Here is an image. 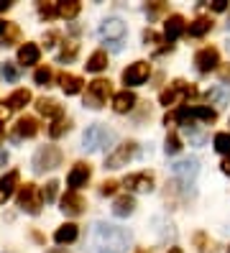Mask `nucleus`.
<instances>
[{
  "mask_svg": "<svg viewBox=\"0 0 230 253\" xmlns=\"http://www.w3.org/2000/svg\"><path fill=\"white\" fill-rule=\"evenodd\" d=\"M151 74V64L148 62H136V64H128L126 69H123V82L126 84H143L148 80Z\"/></svg>",
  "mask_w": 230,
  "mask_h": 253,
  "instance_id": "obj_10",
  "label": "nucleus"
},
{
  "mask_svg": "<svg viewBox=\"0 0 230 253\" xmlns=\"http://www.w3.org/2000/svg\"><path fill=\"white\" fill-rule=\"evenodd\" d=\"M56 41H59V34H54V31H49V34H44V46H46V49H51V46H56Z\"/></svg>",
  "mask_w": 230,
  "mask_h": 253,
  "instance_id": "obj_42",
  "label": "nucleus"
},
{
  "mask_svg": "<svg viewBox=\"0 0 230 253\" xmlns=\"http://www.w3.org/2000/svg\"><path fill=\"white\" fill-rule=\"evenodd\" d=\"M228 28H230V18H228Z\"/></svg>",
  "mask_w": 230,
  "mask_h": 253,
  "instance_id": "obj_54",
  "label": "nucleus"
},
{
  "mask_svg": "<svg viewBox=\"0 0 230 253\" xmlns=\"http://www.w3.org/2000/svg\"><path fill=\"white\" fill-rule=\"evenodd\" d=\"M123 184H126L128 189L133 192H151L153 189V176L141 171V174H128L126 179H123Z\"/></svg>",
  "mask_w": 230,
  "mask_h": 253,
  "instance_id": "obj_15",
  "label": "nucleus"
},
{
  "mask_svg": "<svg viewBox=\"0 0 230 253\" xmlns=\"http://www.w3.org/2000/svg\"><path fill=\"white\" fill-rule=\"evenodd\" d=\"M3 133H5V130H3V123H0V138H3Z\"/></svg>",
  "mask_w": 230,
  "mask_h": 253,
  "instance_id": "obj_53",
  "label": "nucleus"
},
{
  "mask_svg": "<svg viewBox=\"0 0 230 253\" xmlns=\"http://www.w3.org/2000/svg\"><path fill=\"white\" fill-rule=\"evenodd\" d=\"M0 74H3L8 82H15V80H18V67H15L13 62H3V67H0Z\"/></svg>",
  "mask_w": 230,
  "mask_h": 253,
  "instance_id": "obj_38",
  "label": "nucleus"
},
{
  "mask_svg": "<svg viewBox=\"0 0 230 253\" xmlns=\"http://www.w3.org/2000/svg\"><path fill=\"white\" fill-rule=\"evenodd\" d=\"M189 115L192 121H202V123H215V118H218V113H215L212 108H189Z\"/></svg>",
  "mask_w": 230,
  "mask_h": 253,
  "instance_id": "obj_28",
  "label": "nucleus"
},
{
  "mask_svg": "<svg viewBox=\"0 0 230 253\" xmlns=\"http://www.w3.org/2000/svg\"><path fill=\"white\" fill-rule=\"evenodd\" d=\"M115 189H118V182L115 179H107V182L100 184V195H105V197L107 195H115Z\"/></svg>",
  "mask_w": 230,
  "mask_h": 253,
  "instance_id": "obj_41",
  "label": "nucleus"
},
{
  "mask_svg": "<svg viewBox=\"0 0 230 253\" xmlns=\"http://www.w3.org/2000/svg\"><path fill=\"white\" fill-rule=\"evenodd\" d=\"M56 192H59V182L51 179L49 184L41 189V200H44V202H54V200H56Z\"/></svg>",
  "mask_w": 230,
  "mask_h": 253,
  "instance_id": "obj_36",
  "label": "nucleus"
},
{
  "mask_svg": "<svg viewBox=\"0 0 230 253\" xmlns=\"http://www.w3.org/2000/svg\"><path fill=\"white\" fill-rule=\"evenodd\" d=\"M133 210H136V200L131 195H123L113 202V215L115 217H128V215H133Z\"/></svg>",
  "mask_w": 230,
  "mask_h": 253,
  "instance_id": "obj_21",
  "label": "nucleus"
},
{
  "mask_svg": "<svg viewBox=\"0 0 230 253\" xmlns=\"http://www.w3.org/2000/svg\"><path fill=\"white\" fill-rule=\"evenodd\" d=\"M128 251V235L115 225L95 222L90 235V253H126Z\"/></svg>",
  "mask_w": 230,
  "mask_h": 253,
  "instance_id": "obj_1",
  "label": "nucleus"
},
{
  "mask_svg": "<svg viewBox=\"0 0 230 253\" xmlns=\"http://www.w3.org/2000/svg\"><path fill=\"white\" fill-rule=\"evenodd\" d=\"M164 151L166 154H179L182 151V141L174 130H169V136H166V143H164Z\"/></svg>",
  "mask_w": 230,
  "mask_h": 253,
  "instance_id": "obj_33",
  "label": "nucleus"
},
{
  "mask_svg": "<svg viewBox=\"0 0 230 253\" xmlns=\"http://www.w3.org/2000/svg\"><path fill=\"white\" fill-rule=\"evenodd\" d=\"M215 151L230 156V133H218L215 136Z\"/></svg>",
  "mask_w": 230,
  "mask_h": 253,
  "instance_id": "obj_34",
  "label": "nucleus"
},
{
  "mask_svg": "<svg viewBox=\"0 0 230 253\" xmlns=\"http://www.w3.org/2000/svg\"><path fill=\"white\" fill-rule=\"evenodd\" d=\"M143 41H146V43H156V41H159L156 31H151V28H148V31H143Z\"/></svg>",
  "mask_w": 230,
  "mask_h": 253,
  "instance_id": "obj_44",
  "label": "nucleus"
},
{
  "mask_svg": "<svg viewBox=\"0 0 230 253\" xmlns=\"http://www.w3.org/2000/svg\"><path fill=\"white\" fill-rule=\"evenodd\" d=\"M18 36H21V31H18V26H13V23H8V31L3 34V41H0V46H13V43L18 41Z\"/></svg>",
  "mask_w": 230,
  "mask_h": 253,
  "instance_id": "obj_35",
  "label": "nucleus"
},
{
  "mask_svg": "<svg viewBox=\"0 0 230 253\" xmlns=\"http://www.w3.org/2000/svg\"><path fill=\"white\" fill-rule=\"evenodd\" d=\"M194 95H197V87H194V84H187L184 80H174V82L159 95V100H161V105L169 108V105H174L179 97H187V100H189V97H194Z\"/></svg>",
  "mask_w": 230,
  "mask_h": 253,
  "instance_id": "obj_5",
  "label": "nucleus"
},
{
  "mask_svg": "<svg viewBox=\"0 0 230 253\" xmlns=\"http://www.w3.org/2000/svg\"><path fill=\"white\" fill-rule=\"evenodd\" d=\"M36 110H39L41 115H46V118H54V121L64 115V108H61L54 97H41V100H36Z\"/></svg>",
  "mask_w": 230,
  "mask_h": 253,
  "instance_id": "obj_18",
  "label": "nucleus"
},
{
  "mask_svg": "<svg viewBox=\"0 0 230 253\" xmlns=\"http://www.w3.org/2000/svg\"><path fill=\"white\" fill-rule=\"evenodd\" d=\"M39 16L44 21H51L54 16H59V13H56V3H39Z\"/></svg>",
  "mask_w": 230,
  "mask_h": 253,
  "instance_id": "obj_37",
  "label": "nucleus"
},
{
  "mask_svg": "<svg viewBox=\"0 0 230 253\" xmlns=\"http://www.w3.org/2000/svg\"><path fill=\"white\" fill-rule=\"evenodd\" d=\"M220 167H223V171H225V174L230 176V156H225V161L220 164Z\"/></svg>",
  "mask_w": 230,
  "mask_h": 253,
  "instance_id": "obj_47",
  "label": "nucleus"
},
{
  "mask_svg": "<svg viewBox=\"0 0 230 253\" xmlns=\"http://www.w3.org/2000/svg\"><path fill=\"white\" fill-rule=\"evenodd\" d=\"M5 161H8V154L3 151V148H0V167H5Z\"/></svg>",
  "mask_w": 230,
  "mask_h": 253,
  "instance_id": "obj_48",
  "label": "nucleus"
},
{
  "mask_svg": "<svg viewBox=\"0 0 230 253\" xmlns=\"http://www.w3.org/2000/svg\"><path fill=\"white\" fill-rule=\"evenodd\" d=\"M90 176H92L90 164H85V161H77L74 167H72V171H69V176H67V184L72 187V192H77L80 187H85V184L90 182Z\"/></svg>",
  "mask_w": 230,
  "mask_h": 253,
  "instance_id": "obj_12",
  "label": "nucleus"
},
{
  "mask_svg": "<svg viewBox=\"0 0 230 253\" xmlns=\"http://www.w3.org/2000/svg\"><path fill=\"white\" fill-rule=\"evenodd\" d=\"M113 92V84L110 80H95L87 84V92H85V108H92V110H100L107 97Z\"/></svg>",
  "mask_w": 230,
  "mask_h": 253,
  "instance_id": "obj_3",
  "label": "nucleus"
},
{
  "mask_svg": "<svg viewBox=\"0 0 230 253\" xmlns=\"http://www.w3.org/2000/svg\"><path fill=\"white\" fill-rule=\"evenodd\" d=\"M192 241H194V246H197L199 253H207V251H210V241H207V235H205V233H194Z\"/></svg>",
  "mask_w": 230,
  "mask_h": 253,
  "instance_id": "obj_39",
  "label": "nucleus"
},
{
  "mask_svg": "<svg viewBox=\"0 0 230 253\" xmlns=\"http://www.w3.org/2000/svg\"><path fill=\"white\" fill-rule=\"evenodd\" d=\"M197 171H199V161H197L194 156L182 159V161L172 164V174H174V179H177V182H182V184H192V182H194V176H197Z\"/></svg>",
  "mask_w": 230,
  "mask_h": 253,
  "instance_id": "obj_8",
  "label": "nucleus"
},
{
  "mask_svg": "<svg viewBox=\"0 0 230 253\" xmlns=\"http://www.w3.org/2000/svg\"><path fill=\"white\" fill-rule=\"evenodd\" d=\"M87 72H102V69H107V54L105 51H95L90 59H87Z\"/></svg>",
  "mask_w": 230,
  "mask_h": 253,
  "instance_id": "obj_27",
  "label": "nucleus"
},
{
  "mask_svg": "<svg viewBox=\"0 0 230 253\" xmlns=\"http://www.w3.org/2000/svg\"><path fill=\"white\" fill-rule=\"evenodd\" d=\"M77 235H80V228L74 225V222H64V225H61L56 233H54V241L56 243H72V241H77Z\"/></svg>",
  "mask_w": 230,
  "mask_h": 253,
  "instance_id": "obj_23",
  "label": "nucleus"
},
{
  "mask_svg": "<svg viewBox=\"0 0 230 253\" xmlns=\"http://www.w3.org/2000/svg\"><path fill=\"white\" fill-rule=\"evenodd\" d=\"M220 80H223V82H230V64L220 67Z\"/></svg>",
  "mask_w": 230,
  "mask_h": 253,
  "instance_id": "obj_46",
  "label": "nucleus"
},
{
  "mask_svg": "<svg viewBox=\"0 0 230 253\" xmlns=\"http://www.w3.org/2000/svg\"><path fill=\"white\" fill-rule=\"evenodd\" d=\"M164 10H166V3H161V0H156V3H148V5H146L148 18H156V16H161Z\"/></svg>",
  "mask_w": 230,
  "mask_h": 253,
  "instance_id": "obj_40",
  "label": "nucleus"
},
{
  "mask_svg": "<svg viewBox=\"0 0 230 253\" xmlns=\"http://www.w3.org/2000/svg\"><path fill=\"white\" fill-rule=\"evenodd\" d=\"M184 31H187V23H184L182 16H177V13H174V16H169V18H166V23H164V34H166L169 43L177 41Z\"/></svg>",
  "mask_w": 230,
  "mask_h": 253,
  "instance_id": "obj_17",
  "label": "nucleus"
},
{
  "mask_svg": "<svg viewBox=\"0 0 230 253\" xmlns=\"http://www.w3.org/2000/svg\"><path fill=\"white\" fill-rule=\"evenodd\" d=\"M133 108H136V95L128 90V87L113 97V110H115V113H120V115H123V113H131Z\"/></svg>",
  "mask_w": 230,
  "mask_h": 253,
  "instance_id": "obj_19",
  "label": "nucleus"
},
{
  "mask_svg": "<svg viewBox=\"0 0 230 253\" xmlns=\"http://www.w3.org/2000/svg\"><path fill=\"white\" fill-rule=\"evenodd\" d=\"M39 56H41V51H39L36 43H23L18 49V64H23V67L39 64Z\"/></svg>",
  "mask_w": 230,
  "mask_h": 253,
  "instance_id": "obj_20",
  "label": "nucleus"
},
{
  "mask_svg": "<svg viewBox=\"0 0 230 253\" xmlns=\"http://www.w3.org/2000/svg\"><path fill=\"white\" fill-rule=\"evenodd\" d=\"M80 10H82V5L77 3V0H67V3H56V13H59L61 18H67V21L77 18V16H80Z\"/></svg>",
  "mask_w": 230,
  "mask_h": 253,
  "instance_id": "obj_24",
  "label": "nucleus"
},
{
  "mask_svg": "<svg viewBox=\"0 0 230 253\" xmlns=\"http://www.w3.org/2000/svg\"><path fill=\"white\" fill-rule=\"evenodd\" d=\"M59 84H61V90H64L67 95H77L82 90V77H77V74H69V72H64V74H59Z\"/></svg>",
  "mask_w": 230,
  "mask_h": 253,
  "instance_id": "obj_22",
  "label": "nucleus"
},
{
  "mask_svg": "<svg viewBox=\"0 0 230 253\" xmlns=\"http://www.w3.org/2000/svg\"><path fill=\"white\" fill-rule=\"evenodd\" d=\"M39 133V121L36 118H31V115H23V118H18V123H15V128H13V138H34Z\"/></svg>",
  "mask_w": 230,
  "mask_h": 253,
  "instance_id": "obj_14",
  "label": "nucleus"
},
{
  "mask_svg": "<svg viewBox=\"0 0 230 253\" xmlns=\"http://www.w3.org/2000/svg\"><path fill=\"white\" fill-rule=\"evenodd\" d=\"M205 100L210 102V105H215V108H225L230 102V95L223 90V87H212V90L205 95Z\"/></svg>",
  "mask_w": 230,
  "mask_h": 253,
  "instance_id": "obj_25",
  "label": "nucleus"
},
{
  "mask_svg": "<svg viewBox=\"0 0 230 253\" xmlns=\"http://www.w3.org/2000/svg\"><path fill=\"white\" fill-rule=\"evenodd\" d=\"M31 102V92L28 90H15L10 97H8V105L13 108V110H18V108H26Z\"/></svg>",
  "mask_w": 230,
  "mask_h": 253,
  "instance_id": "obj_29",
  "label": "nucleus"
},
{
  "mask_svg": "<svg viewBox=\"0 0 230 253\" xmlns=\"http://www.w3.org/2000/svg\"><path fill=\"white\" fill-rule=\"evenodd\" d=\"M10 113H13V108L8 105V102H0V123H3V121H8V118H10Z\"/></svg>",
  "mask_w": 230,
  "mask_h": 253,
  "instance_id": "obj_43",
  "label": "nucleus"
},
{
  "mask_svg": "<svg viewBox=\"0 0 230 253\" xmlns=\"http://www.w3.org/2000/svg\"><path fill=\"white\" fill-rule=\"evenodd\" d=\"M187 31H189V36H205V34L212 31V21L210 18H197L187 26Z\"/></svg>",
  "mask_w": 230,
  "mask_h": 253,
  "instance_id": "obj_26",
  "label": "nucleus"
},
{
  "mask_svg": "<svg viewBox=\"0 0 230 253\" xmlns=\"http://www.w3.org/2000/svg\"><path fill=\"white\" fill-rule=\"evenodd\" d=\"M5 31H8V23H5V21H0V36H3Z\"/></svg>",
  "mask_w": 230,
  "mask_h": 253,
  "instance_id": "obj_50",
  "label": "nucleus"
},
{
  "mask_svg": "<svg viewBox=\"0 0 230 253\" xmlns=\"http://www.w3.org/2000/svg\"><path fill=\"white\" fill-rule=\"evenodd\" d=\"M123 36H126V23H123L120 18H105L100 23V39L102 41H123Z\"/></svg>",
  "mask_w": 230,
  "mask_h": 253,
  "instance_id": "obj_11",
  "label": "nucleus"
},
{
  "mask_svg": "<svg viewBox=\"0 0 230 253\" xmlns=\"http://www.w3.org/2000/svg\"><path fill=\"white\" fill-rule=\"evenodd\" d=\"M138 253H146V251H138Z\"/></svg>",
  "mask_w": 230,
  "mask_h": 253,
  "instance_id": "obj_55",
  "label": "nucleus"
},
{
  "mask_svg": "<svg viewBox=\"0 0 230 253\" xmlns=\"http://www.w3.org/2000/svg\"><path fill=\"white\" fill-rule=\"evenodd\" d=\"M77 51H80V46H77L74 41H67L64 46H61V51H59V62H61V64L74 62V59H77Z\"/></svg>",
  "mask_w": 230,
  "mask_h": 253,
  "instance_id": "obj_31",
  "label": "nucleus"
},
{
  "mask_svg": "<svg viewBox=\"0 0 230 253\" xmlns=\"http://www.w3.org/2000/svg\"><path fill=\"white\" fill-rule=\"evenodd\" d=\"M61 167V151L56 146H41L39 151L34 154V171L44 174V171H51Z\"/></svg>",
  "mask_w": 230,
  "mask_h": 253,
  "instance_id": "obj_4",
  "label": "nucleus"
},
{
  "mask_svg": "<svg viewBox=\"0 0 230 253\" xmlns=\"http://www.w3.org/2000/svg\"><path fill=\"white\" fill-rule=\"evenodd\" d=\"M18 171H8L5 176H0V205H5L8 200H10V195L15 192V187H18Z\"/></svg>",
  "mask_w": 230,
  "mask_h": 253,
  "instance_id": "obj_16",
  "label": "nucleus"
},
{
  "mask_svg": "<svg viewBox=\"0 0 230 253\" xmlns=\"http://www.w3.org/2000/svg\"><path fill=\"white\" fill-rule=\"evenodd\" d=\"M169 253H182V248H169Z\"/></svg>",
  "mask_w": 230,
  "mask_h": 253,
  "instance_id": "obj_52",
  "label": "nucleus"
},
{
  "mask_svg": "<svg viewBox=\"0 0 230 253\" xmlns=\"http://www.w3.org/2000/svg\"><path fill=\"white\" fill-rule=\"evenodd\" d=\"M18 207L31 215H39L41 207H44V200H41V192L36 184H23L18 189Z\"/></svg>",
  "mask_w": 230,
  "mask_h": 253,
  "instance_id": "obj_6",
  "label": "nucleus"
},
{
  "mask_svg": "<svg viewBox=\"0 0 230 253\" xmlns=\"http://www.w3.org/2000/svg\"><path fill=\"white\" fill-rule=\"evenodd\" d=\"M10 8V3H8V0H0V13H5Z\"/></svg>",
  "mask_w": 230,
  "mask_h": 253,
  "instance_id": "obj_49",
  "label": "nucleus"
},
{
  "mask_svg": "<svg viewBox=\"0 0 230 253\" xmlns=\"http://www.w3.org/2000/svg\"><path fill=\"white\" fill-rule=\"evenodd\" d=\"M46 253H69V251H64V248H51V251H46Z\"/></svg>",
  "mask_w": 230,
  "mask_h": 253,
  "instance_id": "obj_51",
  "label": "nucleus"
},
{
  "mask_svg": "<svg viewBox=\"0 0 230 253\" xmlns=\"http://www.w3.org/2000/svg\"><path fill=\"white\" fill-rule=\"evenodd\" d=\"M194 64H197V69L202 72V74H207V72H212V69H218V64H220V51L215 49V46L199 49V51L194 54Z\"/></svg>",
  "mask_w": 230,
  "mask_h": 253,
  "instance_id": "obj_9",
  "label": "nucleus"
},
{
  "mask_svg": "<svg viewBox=\"0 0 230 253\" xmlns=\"http://www.w3.org/2000/svg\"><path fill=\"white\" fill-rule=\"evenodd\" d=\"M69 128H72V121L61 115V118H56V121L51 123V128H49V136H51V138H59V136H64V133H67Z\"/></svg>",
  "mask_w": 230,
  "mask_h": 253,
  "instance_id": "obj_30",
  "label": "nucleus"
},
{
  "mask_svg": "<svg viewBox=\"0 0 230 253\" xmlns=\"http://www.w3.org/2000/svg\"><path fill=\"white\" fill-rule=\"evenodd\" d=\"M113 141H115V133L110 128H105L102 123L90 126L82 136V143H85L87 151H102V148H107Z\"/></svg>",
  "mask_w": 230,
  "mask_h": 253,
  "instance_id": "obj_2",
  "label": "nucleus"
},
{
  "mask_svg": "<svg viewBox=\"0 0 230 253\" xmlns=\"http://www.w3.org/2000/svg\"><path fill=\"white\" fill-rule=\"evenodd\" d=\"M34 80H36V84H41V87H49L51 80H54V72H51L49 67H39L36 74H34Z\"/></svg>",
  "mask_w": 230,
  "mask_h": 253,
  "instance_id": "obj_32",
  "label": "nucleus"
},
{
  "mask_svg": "<svg viewBox=\"0 0 230 253\" xmlns=\"http://www.w3.org/2000/svg\"><path fill=\"white\" fill-rule=\"evenodd\" d=\"M136 154H138V143H136V141H126V143L115 146V151L105 159V167H107V169L128 167V161H131V159H136Z\"/></svg>",
  "mask_w": 230,
  "mask_h": 253,
  "instance_id": "obj_7",
  "label": "nucleus"
},
{
  "mask_svg": "<svg viewBox=\"0 0 230 253\" xmlns=\"http://www.w3.org/2000/svg\"><path fill=\"white\" fill-rule=\"evenodd\" d=\"M210 8H212V10H218V13H220V10H228V0H215Z\"/></svg>",
  "mask_w": 230,
  "mask_h": 253,
  "instance_id": "obj_45",
  "label": "nucleus"
},
{
  "mask_svg": "<svg viewBox=\"0 0 230 253\" xmlns=\"http://www.w3.org/2000/svg\"><path fill=\"white\" fill-rule=\"evenodd\" d=\"M61 212L64 215H82L85 212V197L80 195V192H67L64 197H61Z\"/></svg>",
  "mask_w": 230,
  "mask_h": 253,
  "instance_id": "obj_13",
  "label": "nucleus"
}]
</instances>
